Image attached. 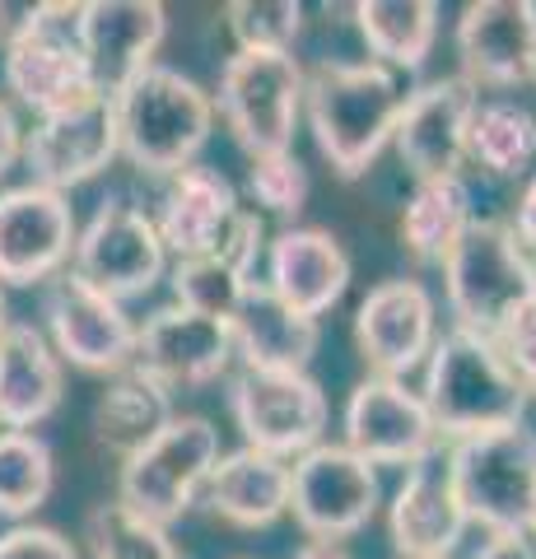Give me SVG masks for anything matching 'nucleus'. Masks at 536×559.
Listing matches in <instances>:
<instances>
[{"label":"nucleus","mask_w":536,"mask_h":559,"mask_svg":"<svg viewBox=\"0 0 536 559\" xmlns=\"http://www.w3.org/2000/svg\"><path fill=\"white\" fill-rule=\"evenodd\" d=\"M402 75L378 61H322L303 75V117L322 159L341 178H359L392 145L402 117Z\"/></svg>","instance_id":"f257e3e1"},{"label":"nucleus","mask_w":536,"mask_h":559,"mask_svg":"<svg viewBox=\"0 0 536 559\" xmlns=\"http://www.w3.org/2000/svg\"><path fill=\"white\" fill-rule=\"evenodd\" d=\"M420 396L429 415H434V429L443 443H462V439H480V433L523 425L527 401H532L504 364V355L495 349V341L462 326L443 331L434 349H429Z\"/></svg>","instance_id":"f03ea898"},{"label":"nucleus","mask_w":536,"mask_h":559,"mask_svg":"<svg viewBox=\"0 0 536 559\" xmlns=\"http://www.w3.org/2000/svg\"><path fill=\"white\" fill-rule=\"evenodd\" d=\"M112 117L122 159L145 178L164 182L196 164V154L205 150L215 131V98L192 75L154 61L112 94Z\"/></svg>","instance_id":"7ed1b4c3"},{"label":"nucleus","mask_w":536,"mask_h":559,"mask_svg":"<svg viewBox=\"0 0 536 559\" xmlns=\"http://www.w3.org/2000/svg\"><path fill=\"white\" fill-rule=\"evenodd\" d=\"M219 462V429L205 415H172L168 425L122 457L117 471V503L135 518L172 527L196 509L205 480Z\"/></svg>","instance_id":"20e7f679"},{"label":"nucleus","mask_w":536,"mask_h":559,"mask_svg":"<svg viewBox=\"0 0 536 559\" xmlns=\"http://www.w3.org/2000/svg\"><path fill=\"white\" fill-rule=\"evenodd\" d=\"M439 266L448 312L476 336H495L532 299V252L504 219H472Z\"/></svg>","instance_id":"39448f33"},{"label":"nucleus","mask_w":536,"mask_h":559,"mask_svg":"<svg viewBox=\"0 0 536 559\" xmlns=\"http://www.w3.org/2000/svg\"><path fill=\"white\" fill-rule=\"evenodd\" d=\"M443 462L472 527L486 536L527 532L536 499V429L509 425L480 439L443 443Z\"/></svg>","instance_id":"423d86ee"},{"label":"nucleus","mask_w":536,"mask_h":559,"mask_svg":"<svg viewBox=\"0 0 536 559\" xmlns=\"http://www.w3.org/2000/svg\"><path fill=\"white\" fill-rule=\"evenodd\" d=\"M303 75L294 51H234L219 70L215 117L234 131L248 159L285 154L303 117Z\"/></svg>","instance_id":"0eeeda50"},{"label":"nucleus","mask_w":536,"mask_h":559,"mask_svg":"<svg viewBox=\"0 0 536 559\" xmlns=\"http://www.w3.org/2000/svg\"><path fill=\"white\" fill-rule=\"evenodd\" d=\"M229 415L243 448L271 452L281 462L303 457L318 448L332 425V406L313 373H262V369H238L229 378Z\"/></svg>","instance_id":"6e6552de"},{"label":"nucleus","mask_w":536,"mask_h":559,"mask_svg":"<svg viewBox=\"0 0 536 559\" xmlns=\"http://www.w3.org/2000/svg\"><path fill=\"white\" fill-rule=\"evenodd\" d=\"M378 503H383V480L345 443L322 439L303 457L289 462V513L308 532V540H341L365 532Z\"/></svg>","instance_id":"1a4fd4ad"},{"label":"nucleus","mask_w":536,"mask_h":559,"mask_svg":"<svg viewBox=\"0 0 536 559\" xmlns=\"http://www.w3.org/2000/svg\"><path fill=\"white\" fill-rule=\"evenodd\" d=\"M75 20L80 5H43L38 24L0 51L5 57V90L33 117H57L90 98H108L98 94L94 70L75 43Z\"/></svg>","instance_id":"9d476101"},{"label":"nucleus","mask_w":536,"mask_h":559,"mask_svg":"<svg viewBox=\"0 0 536 559\" xmlns=\"http://www.w3.org/2000/svg\"><path fill=\"white\" fill-rule=\"evenodd\" d=\"M135 331L141 322L127 312V304L90 289L71 271L43 285V336L57 349V359L75 364L80 373H127L135 364Z\"/></svg>","instance_id":"9b49d317"},{"label":"nucleus","mask_w":536,"mask_h":559,"mask_svg":"<svg viewBox=\"0 0 536 559\" xmlns=\"http://www.w3.org/2000/svg\"><path fill=\"white\" fill-rule=\"evenodd\" d=\"M164 271H168L164 238L154 229L150 210L131 201H103L90 215V224L75 234L71 275L117 304L150 294L164 280Z\"/></svg>","instance_id":"f8f14e48"},{"label":"nucleus","mask_w":536,"mask_h":559,"mask_svg":"<svg viewBox=\"0 0 536 559\" xmlns=\"http://www.w3.org/2000/svg\"><path fill=\"white\" fill-rule=\"evenodd\" d=\"M341 433L345 448L359 452L369 466H420L443 452V439L434 429L425 396L406 388L402 378H378L369 373L355 382V392L345 396L341 411Z\"/></svg>","instance_id":"ddd939ff"},{"label":"nucleus","mask_w":536,"mask_h":559,"mask_svg":"<svg viewBox=\"0 0 536 559\" xmlns=\"http://www.w3.org/2000/svg\"><path fill=\"white\" fill-rule=\"evenodd\" d=\"M439 341V304L425 280H383L355 308V345L369 373L378 378H410L425 369L429 349Z\"/></svg>","instance_id":"4468645a"},{"label":"nucleus","mask_w":536,"mask_h":559,"mask_svg":"<svg viewBox=\"0 0 536 559\" xmlns=\"http://www.w3.org/2000/svg\"><path fill=\"white\" fill-rule=\"evenodd\" d=\"M75 210L61 191L20 182L0 191V285H47L71 266Z\"/></svg>","instance_id":"2eb2a0df"},{"label":"nucleus","mask_w":536,"mask_h":559,"mask_svg":"<svg viewBox=\"0 0 536 559\" xmlns=\"http://www.w3.org/2000/svg\"><path fill=\"white\" fill-rule=\"evenodd\" d=\"M238 349H234V331L219 318H201L192 308H154L150 318L135 331V373L154 378L164 392H187V388H205L219 382L234 369Z\"/></svg>","instance_id":"dca6fc26"},{"label":"nucleus","mask_w":536,"mask_h":559,"mask_svg":"<svg viewBox=\"0 0 536 559\" xmlns=\"http://www.w3.org/2000/svg\"><path fill=\"white\" fill-rule=\"evenodd\" d=\"M20 159L28 168V182H38L47 191H61V197L71 187L94 182L112 159H122L112 98H90L71 112L38 117L33 131H24Z\"/></svg>","instance_id":"f3484780"},{"label":"nucleus","mask_w":536,"mask_h":559,"mask_svg":"<svg viewBox=\"0 0 536 559\" xmlns=\"http://www.w3.org/2000/svg\"><path fill=\"white\" fill-rule=\"evenodd\" d=\"M457 75L472 90L536 84V5L532 0H472L453 33Z\"/></svg>","instance_id":"a211bd4d"},{"label":"nucleus","mask_w":536,"mask_h":559,"mask_svg":"<svg viewBox=\"0 0 536 559\" xmlns=\"http://www.w3.org/2000/svg\"><path fill=\"white\" fill-rule=\"evenodd\" d=\"M476 90L462 75H439L410 90L396 117L392 145L402 154L415 182L429 178H457L466 164V121L476 108Z\"/></svg>","instance_id":"6ab92c4d"},{"label":"nucleus","mask_w":536,"mask_h":559,"mask_svg":"<svg viewBox=\"0 0 536 559\" xmlns=\"http://www.w3.org/2000/svg\"><path fill=\"white\" fill-rule=\"evenodd\" d=\"M168 33V14L159 0H90L80 5L75 43L94 70L98 94H117L141 70L154 66Z\"/></svg>","instance_id":"aec40b11"},{"label":"nucleus","mask_w":536,"mask_h":559,"mask_svg":"<svg viewBox=\"0 0 536 559\" xmlns=\"http://www.w3.org/2000/svg\"><path fill=\"white\" fill-rule=\"evenodd\" d=\"M248 205H238L234 182L211 164H187L159 187V205H154V229H159L164 248L187 257H219L229 242L234 224L243 219Z\"/></svg>","instance_id":"412c9836"},{"label":"nucleus","mask_w":536,"mask_h":559,"mask_svg":"<svg viewBox=\"0 0 536 559\" xmlns=\"http://www.w3.org/2000/svg\"><path fill=\"white\" fill-rule=\"evenodd\" d=\"M350 252L341 248V238L318 224H285L281 234L266 242V280L262 285L285 299L289 308L322 318L332 312L345 289H350Z\"/></svg>","instance_id":"4be33fe9"},{"label":"nucleus","mask_w":536,"mask_h":559,"mask_svg":"<svg viewBox=\"0 0 536 559\" xmlns=\"http://www.w3.org/2000/svg\"><path fill=\"white\" fill-rule=\"evenodd\" d=\"M466 527H472V522H466L462 503H457L443 452L420 466H410L388 503V536H392L396 555L402 559H443L462 546Z\"/></svg>","instance_id":"5701e85b"},{"label":"nucleus","mask_w":536,"mask_h":559,"mask_svg":"<svg viewBox=\"0 0 536 559\" xmlns=\"http://www.w3.org/2000/svg\"><path fill=\"white\" fill-rule=\"evenodd\" d=\"M229 331L243 369H262V373H308V364H313L322 345V322L289 308L285 299H275L262 280L248 285L243 304L229 318Z\"/></svg>","instance_id":"b1692460"},{"label":"nucleus","mask_w":536,"mask_h":559,"mask_svg":"<svg viewBox=\"0 0 536 559\" xmlns=\"http://www.w3.org/2000/svg\"><path fill=\"white\" fill-rule=\"evenodd\" d=\"M65 396V373L43 326L10 322L0 336V429H38L57 415Z\"/></svg>","instance_id":"393cba45"},{"label":"nucleus","mask_w":536,"mask_h":559,"mask_svg":"<svg viewBox=\"0 0 536 559\" xmlns=\"http://www.w3.org/2000/svg\"><path fill=\"white\" fill-rule=\"evenodd\" d=\"M201 499L211 503V513H219L224 522H234L243 532L275 527L289 513V462L257 448L219 452Z\"/></svg>","instance_id":"a878e982"},{"label":"nucleus","mask_w":536,"mask_h":559,"mask_svg":"<svg viewBox=\"0 0 536 559\" xmlns=\"http://www.w3.org/2000/svg\"><path fill=\"white\" fill-rule=\"evenodd\" d=\"M355 28L369 47V61L388 66L392 75H415L439 43V5L434 0H359Z\"/></svg>","instance_id":"bb28decb"},{"label":"nucleus","mask_w":536,"mask_h":559,"mask_svg":"<svg viewBox=\"0 0 536 559\" xmlns=\"http://www.w3.org/2000/svg\"><path fill=\"white\" fill-rule=\"evenodd\" d=\"M536 159V112L523 98L490 94L476 98L466 121V164L490 178H523Z\"/></svg>","instance_id":"cd10ccee"},{"label":"nucleus","mask_w":536,"mask_h":559,"mask_svg":"<svg viewBox=\"0 0 536 559\" xmlns=\"http://www.w3.org/2000/svg\"><path fill=\"white\" fill-rule=\"evenodd\" d=\"M168 419H172V392H164L154 378L127 369L108 378V388L94 401V439L108 452H117V457H131Z\"/></svg>","instance_id":"c85d7f7f"},{"label":"nucleus","mask_w":536,"mask_h":559,"mask_svg":"<svg viewBox=\"0 0 536 559\" xmlns=\"http://www.w3.org/2000/svg\"><path fill=\"white\" fill-rule=\"evenodd\" d=\"M472 219H476L472 215V187H466L462 173L457 178L415 182L410 201L402 210V242L420 266H439Z\"/></svg>","instance_id":"c756f323"},{"label":"nucleus","mask_w":536,"mask_h":559,"mask_svg":"<svg viewBox=\"0 0 536 559\" xmlns=\"http://www.w3.org/2000/svg\"><path fill=\"white\" fill-rule=\"evenodd\" d=\"M51 485H57V457L43 433L0 429V518H33L47 503Z\"/></svg>","instance_id":"7c9ffc66"},{"label":"nucleus","mask_w":536,"mask_h":559,"mask_svg":"<svg viewBox=\"0 0 536 559\" xmlns=\"http://www.w3.org/2000/svg\"><path fill=\"white\" fill-rule=\"evenodd\" d=\"M84 546H90V559H187L178 550V540L168 536V527L135 518L117 499L90 509V518H84Z\"/></svg>","instance_id":"2f4dec72"},{"label":"nucleus","mask_w":536,"mask_h":559,"mask_svg":"<svg viewBox=\"0 0 536 559\" xmlns=\"http://www.w3.org/2000/svg\"><path fill=\"white\" fill-rule=\"evenodd\" d=\"M172 304L178 308H192L201 318H219L229 322L243 294L252 285V275H243L238 266H229L224 257H187V261H172Z\"/></svg>","instance_id":"473e14b6"},{"label":"nucleus","mask_w":536,"mask_h":559,"mask_svg":"<svg viewBox=\"0 0 536 559\" xmlns=\"http://www.w3.org/2000/svg\"><path fill=\"white\" fill-rule=\"evenodd\" d=\"M224 20L238 51H294L303 33L299 0H234L224 5Z\"/></svg>","instance_id":"72a5a7b5"},{"label":"nucleus","mask_w":536,"mask_h":559,"mask_svg":"<svg viewBox=\"0 0 536 559\" xmlns=\"http://www.w3.org/2000/svg\"><path fill=\"white\" fill-rule=\"evenodd\" d=\"M248 197L266 210V215L294 219L308 205V168L299 164V154H257L248 164Z\"/></svg>","instance_id":"f704fd0d"},{"label":"nucleus","mask_w":536,"mask_h":559,"mask_svg":"<svg viewBox=\"0 0 536 559\" xmlns=\"http://www.w3.org/2000/svg\"><path fill=\"white\" fill-rule=\"evenodd\" d=\"M490 341H495L499 355H504L513 378L523 382V392L536 396V299H527L523 308H517Z\"/></svg>","instance_id":"c9c22d12"},{"label":"nucleus","mask_w":536,"mask_h":559,"mask_svg":"<svg viewBox=\"0 0 536 559\" xmlns=\"http://www.w3.org/2000/svg\"><path fill=\"white\" fill-rule=\"evenodd\" d=\"M0 559H80L75 540L61 536L57 527H38V522H14L0 532Z\"/></svg>","instance_id":"e433bc0d"},{"label":"nucleus","mask_w":536,"mask_h":559,"mask_svg":"<svg viewBox=\"0 0 536 559\" xmlns=\"http://www.w3.org/2000/svg\"><path fill=\"white\" fill-rule=\"evenodd\" d=\"M509 229H513V238L523 242L527 252H536V173L523 182V191H517V205H513Z\"/></svg>","instance_id":"4c0bfd02"},{"label":"nucleus","mask_w":536,"mask_h":559,"mask_svg":"<svg viewBox=\"0 0 536 559\" xmlns=\"http://www.w3.org/2000/svg\"><path fill=\"white\" fill-rule=\"evenodd\" d=\"M472 559H536V540L527 532H509V536H486Z\"/></svg>","instance_id":"58836bf2"},{"label":"nucleus","mask_w":536,"mask_h":559,"mask_svg":"<svg viewBox=\"0 0 536 559\" xmlns=\"http://www.w3.org/2000/svg\"><path fill=\"white\" fill-rule=\"evenodd\" d=\"M38 10L43 5H10V0H0V51L10 43H20L24 33L38 24Z\"/></svg>","instance_id":"ea45409f"},{"label":"nucleus","mask_w":536,"mask_h":559,"mask_svg":"<svg viewBox=\"0 0 536 559\" xmlns=\"http://www.w3.org/2000/svg\"><path fill=\"white\" fill-rule=\"evenodd\" d=\"M20 150H24V127H20V117H14L10 103L0 98V178H5L10 164L20 159Z\"/></svg>","instance_id":"a19ab883"},{"label":"nucleus","mask_w":536,"mask_h":559,"mask_svg":"<svg viewBox=\"0 0 536 559\" xmlns=\"http://www.w3.org/2000/svg\"><path fill=\"white\" fill-rule=\"evenodd\" d=\"M294 559H355V555L336 546V540H303V546L294 550Z\"/></svg>","instance_id":"79ce46f5"},{"label":"nucleus","mask_w":536,"mask_h":559,"mask_svg":"<svg viewBox=\"0 0 536 559\" xmlns=\"http://www.w3.org/2000/svg\"><path fill=\"white\" fill-rule=\"evenodd\" d=\"M5 326H10V299H5V285H0V336H5Z\"/></svg>","instance_id":"37998d69"},{"label":"nucleus","mask_w":536,"mask_h":559,"mask_svg":"<svg viewBox=\"0 0 536 559\" xmlns=\"http://www.w3.org/2000/svg\"><path fill=\"white\" fill-rule=\"evenodd\" d=\"M527 536L536 540V499H532V518H527Z\"/></svg>","instance_id":"c03bdc74"},{"label":"nucleus","mask_w":536,"mask_h":559,"mask_svg":"<svg viewBox=\"0 0 536 559\" xmlns=\"http://www.w3.org/2000/svg\"><path fill=\"white\" fill-rule=\"evenodd\" d=\"M532 299H536V252H532Z\"/></svg>","instance_id":"a18cd8bd"},{"label":"nucleus","mask_w":536,"mask_h":559,"mask_svg":"<svg viewBox=\"0 0 536 559\" xmlns=\"http://www.w3.org/2000/svg\"><path fill=\"white\" fill-rule=\"evenodd\" d=\"M234 559H252V555H234Z\"/></svg>","instance_id":"49530a36"},{"label":"nucleus","mask_w":536,"mask_h":559,"mask_svg":"<svg viewBox=\"0 0 536 559\" xmlns=\"http://www.w3.org/2000/svg\"><path fill=\"white\" fill-rule=\"evenodd\" d=\"M443 559H457V555H443Z\"/></svg>","instance_id":"de8ad7c7"}]
</instances>
